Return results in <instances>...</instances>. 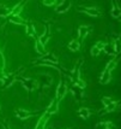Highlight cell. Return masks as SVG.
Segmentation results:
<instances>
[{
	"instance_id": "1",
	"label": "cell",
	"mask_w": 121,
	"mask_h": 129,
	"mask_svg": "<svg viewBox=\"0 0 121 129\" xmlns=\"http://www.w3.org/2000/svg\"><path fill=\"white\" fill-rule=\"evenodd\" d=\"M110 77H111L110 71L104 70V71L102 73V76H101V83H108V82L110 81Z\"/></svg>"
},
{
	"instance_id": "2",
	"label": "cell",
	"mask_w": 121,
	"mask_h": 129,
	"mask_svg": "<svg viewBox=\"0 0 121 129\" xmlns=\"http://www.w3.org/2000/svg\"><path fill=\"white\" fill-rule=\"evenodd\" d=\"M49 115H50V113H46V115H43L42 117L40 118V121H39V123H37V127H36V128H42L44 124H46V122L48 121V118H49Z\"/></svg>"
},
{
	"instance_id": "3",
	"label": "cell",
	"mask_w": 121,
	"mask_h": 129,
	"mask_svg": "<svg viewBox=\"0 0 121 129\" xmlns=\"http://www.w3.org/2000/svg\"><path fill=\"white\" fill-rule=\"evenodd\" d=\"M84 12L90 15V16H94V17L99 16V12L97 11L96 9H91V7H84Z\"/></svg>"
},
{
	"instance_id": "4",
	"label": "cell",
	"mask_w": 121,
	"mask_h": 129,
	"mask_svg": "<svg viewBox=\"0 0 121 129\" xmlns=\"http://www.w3.org/2000/svg\"><path fill=\"white\" fill-rule=\"evenodd\" d=\"M68 47H70V50H72V51H78L79 47H80V45H79V42H78L77 40H73V41L70 42Z\"/></svg>"
},
{
	"instance_id": "5",
	"label": "cell",
	"mask_w": 121,
	"mask_h": 129,
	"mask_svg": "<svg viewBox=\"0 0 121 129\" xmlns=\"http://www.w3.org/2000/svg\"><path fill=\"white\" fill-rule=\"evenodd\" d=\"M79 113L83 116V118H88L89 115H90V111H89L88 109H85V107H83V109H80V111H79Z\"/></svg>"
},
{
	"instance_id": "6",
	"label": "cell",
	"mask_w": 121,
	"mask_h": 129,
	"mask_svg": "<svg viewBox=\"0 0 121 129\" xmlns=\"http://www.w3.org/2000/svg\"><path fill=\"white\" fill-rule=\"evenodd\" d=\"M121 15V11L119 10V9H114L113 11H111V16L113 17H115V18H119Z\"/></svg>"
},
{
	"instance_id": "7",
	"label": "cell",
	"mask_w": 121,
	"mask_h": 129,
	"mask_svg": "<svg viewBox=\"0 0 121 129\" xmlns=\"http://www.w3.org/2000/svg\"><path fill=\"white\" fill-rule=\"evenodd\" d=\"M99 53H101V50H99L98 47H96V46L91 50V54H92V56H98Z\"/></svg>"
},
{
	"instance_id": "8",
	"label": "cell",
	"mask_w": 121,
	"mask_h": 129,
	"mask_svg": "<svg viewBox=\"0 0 121 129\" xmlns=\"http://www.w3.org/2000/svg\"><path fill=\"white\" fill-rule=\"evenodd\" d=\"M43 3H44V5H47V6H53L56 4V0H43Z\"/></svg>"
},
{
	"instance_id": "9",
	"label": "cell",
	"mask_w": 121,
	"mask_h": 129,
	"mask_svg": "<svg viewBox=\"0 0 121 129\" xmlns=\"http://www.w3.org/2000/svg\"><path fill=\"white\" fill-rule=\"evenodd\" d=\"M102 101H103V104H104L105 106H107V105H108V104H110V103H111L113 100H111L110 98H104V99H103Z\"/></svg>"
},
{
	"instance_id": "10",
	"label": "cell",
	"mask_w": 121,
	"mask_h": 129,
	"mask_svg": "<svg viewBox=\"0 0 121 129\" xmlns=\"http://www.w3.org/2000/svg\"><path fill=\"white\" fill-rule=\"evenodd\" d=\"M4 57H3V54H0V69H3L4 68Z\"/></svg>"
}]
</instances>
